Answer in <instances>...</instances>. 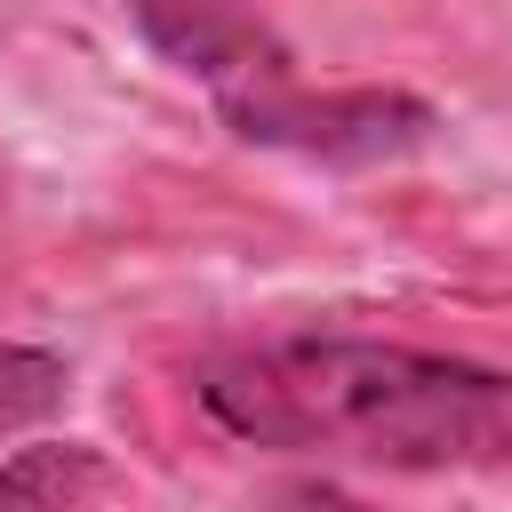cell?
<instances>
[{
  "instance_id": "obj_1",
  "label": "cell",
  "mask_w": 512,
  "mask_h": 512,
  "mask_svg": "<svg viewBox=\"0 0 512 512\" xmlns=\"http://www.w3.org/2000/svg\"><path fill=\"white\" fill-rule=\"evenodd\" d=\"M192 400L248 448L384 472H504L512 368L368 336H264L192 368Z\"/></svg>"
},
{
  "instance_id": "obj_2",
  "label": "cell",
  "mask_w": 512,
  "mask_h": 512,
  "mask_svg": "<svg viewBox=\"0 0 512 512\" xmlns=\"http://www.w3.org/2000/svg\"><path fill=\"white\" fill-rule=\"evenodd\" d=\"M224 120L248 144H288L304 160H392L432 136V104H416L400 88H304V80H288Z\"/></svg>"
},
{
  "instance_id": "obj_3",
  "label": "cell",
  "mask_w": 512,
  "mask_h": 512,
  "mask_svg": "<svg viewBox=\"0 0 512 512\" xmlns=\"http://www.w3.org/2000/svg\"><path fill=\"white\" fill-rule=\"evenodd\" d=\"M128 8H136L144 40L168 64H184L192 80L216 88L224 112H240V104H256V96L296 80V56L264 32V16L248 0H128Z\"/></svg>"
},
{
  "instance_id": "obj_4",
  "label": "cell",
  "mask_w": 512,
  "mask_h": 512,
  "mask_svg": "<svg viewBox=\"0 0 512 512\" xmlns=\"http://www.w3.org/2000/svg\"><path fill=\"white\" fill-rule=\"evenodd\" d=\"M0 512H136V488L104 448L48 440L0 472Z\"/></svg>"
},
{
  "instance_id": "obj_5",
  "label": "cell",
  "mask_w": 512,
  "mask_h": 512,
  "mask_svg": "<svg viewBox=\"0 0 512 512\" xmlns=\"http://www.w3.org/2000/svg\"><path fill=\"white\" fill-rule=\"evenodd\" d=\"M64 392H72V368H64L56 352L0 336V448L24 440L32 424H48V416L64 408Z\"/></svg>"
},
{
  "instance_id": "obj_6",
  "label": "cell",
  "mask_w": 512,
  "mask_h": 512,
  "mask_svg": "<svg viewBox=\"0 0 512 512\" xmlns=\"http://www.w3.org/2000/svg\"><path fill=\"white\" fill-rule=\"evenodd\" d=\"M272 512H376V504H360V496H344V488H328V480H320V488H288Z\"/></svg>"
}]
</instances>
